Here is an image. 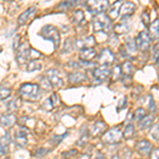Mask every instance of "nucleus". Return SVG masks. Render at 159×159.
<instances>
[{
	"mask_svg": "<svg viewBox=\"0 0 159 159\" xmlns=\"http://www.w3.org/2000/svg\"><path fill=\"white\" fill-rule=\"evenodd\" d=\"M19 92L22 98L28 101H35L40 98V88L37 84L25 83L20 86Z\"/></svg>",
	"mask_w": 159,
	"mask_h": 159,
	"instance_id": "obj_1",
	"label": "nucleus"
},
{
	"mask_svg": "<svg viewBox=\"0 0 159 159\" xmlns=\"http://www.w3.org/2000/svg\"><path fill=\"white\" fill-rule=\"evenodd\" d=\"M39 35L43 38L47 40H51L54 43V48H58L61 43V35H60V31L56 27L52 25H47L45 27H43V29L40 30Z\"/></svg>",
	"mask_w": 159,
	"mask_h": 159,
	"instance_id": "obj_2",
	"label": "nucleus"
},
{
	"mask_svg": "<svg viewBox=\"0 0 159 159\" xmlns=\"http://www.w3.org/2000/svg\"><path fill=\"white\" fill-rule=\"evenodd\" d=\"M92 25H93V30L96 32L99 31H103V32H107L110 29V25H111V20L108 17V15L104 14H99L96 15L92 21Z\"/></svg>",
	"mask_w": 159,
	"mask_h": 159,
	"instance_id": "obj_3",
	"label": "nucleus"
},
{
	"mask_svg": "<svg viewBox=\"0 0 159 159\" xmlns=\"http://www.w3.org/2000/svg\"><path fill=\"white\" fill-rule=\"evenodd\" d=\"M122 139V132L118 127H112L104 133L102 136V141L105 144H116Z\"/></svg>",
	"mask_w": 159,
	"mask_h": 159,
	"instance_id": "obj_4",
	"label": "nucleus"
},
{
	"mask_svg": "<svg viewBox=\"0 0 159 159\" xmlns=\"http://www.w3.org/2000/svg\"><path fill=\"white\" fill-rule=\"evenodd\" d=\"M89 12H91L94 15L104 14L109 9L108 1H88L86 3Z\"/></svg>",
	"mask_w": 159,
	"mask_h": 159,
	"instance_id": "obj_5",
	"label": "nucleus"
},
{
	"mask_svg": "<svg viewBox=\"0 0 159 159\" xmlns=\"http://www.w3.org/2000/svg\"><path fill=\"white\" fill-rule=\"evenodd\" d=\"M151 40H152V38H151L150 34L147 31H142V32L139 33L135 42L137 48H139L142 51H147L151 46Z\"/></svg>",
	"mask_w": 159,
	"mask_h": 159,
	"instance_id": "obj_6",
	"label": "nucleus"
},
{
	"mask_svg": "<svg viewBox=\"0 0 159 159\" xmlns=\"http://www.w3.org/2000/svg\"><path fill=\"white\" fill-rule=\"evenodd\" d=\"M115 54L111 52V50L108 49V48H105L101 51V53L99 54V57H98V61L99 64H101L102 66H110L115 63Z\"/></svg>",
	"mask_w": 159,
	"mask_h": 159,
	"instance_id": "obj_7",
	"label": "nucleus"
},
{
	"mask_svg": "<svg viewBox=\"0 0 159 159\" xmlns=\"http://www.w3.org/2000/svg\"><path fill=\"white\" fill-rule=\"evenodd\" d=\"M27 133L28 129L24 126H19V129L15 132L14 135V142L18 148H25L28 143V138H27Z\"/></svg>",
	"mask_w": 159,
	"mask_h": 159,
	"instance_id": "obj_8",
	"label": "nucleus"
},
{
	"mask_svg": "<svg viewBox=\"0 0 159 159\" xmlns=\"http://www.w3.org/2000/svg\"><path fill=\"white\" fill-rule=\"evenodd\" d=\"M30 49L31 48L29 47L28 43H21V45H20L18 50L16 51V60H17V63H18L19 65L25 63L27 60H29Z\"/></svg>",
	"mask_w": 159,
	"mask_h": 159,
	"instance_id": "obj_9",
	"label": "nucleus"
},
{
	"mask_svg": "<svg viewBox=\"0 0 159 159\" xmlns=\"http://www.w3.org/2000/svg\"><path fill=\"white\" fill-rule=\"evenodd\" d=\"M46 74L48 75L47 78L49 79L52 86L61 87L64 85V81H63V79L61 78L60 72H58L57 69H50V70H48L47 72H46Z\"/></svg>",
	"mask_w": 159,
	"mask_h": 159,
	"instance_id": "obj_10",
	"label": "nucleus"
},
{
	"mask_svg": "<svg viewBox=\"0 0 159 159\" xmlns=\"http://www.w3.org/2000/svg\"><path fill=\"white\" fill-rule=\"evenodd\" d=\"M110 73H111L110 69L108 67H105V66L97 67L92 70V75H93V78L96 80H98V81H100V82L106 80L110 75Z\"/></svg>",
	"mask_w": 159,
	"mask_h": 159,
	"instance_id": "obj_11",
	"label": "nucleus"
},
{
	"mask_svg": "<svg viewBox=\"0 0 159 159\" xmlns=\"http://www.w3.org/2000/svg\"><path fill=\"white\" fill-rule=\"evenodd\" d=\"M106 124L103 121H97L89 129V136L91 137H99V136H103L104 133L106 132Z\"/></svg>",
	"mask_w": 159,
	"mask_h": 159,
	"instance_id": "obj_12",
	"label": "nucleus"
},
{
	"mask_svg": "<svg viewBox=\"0 0 159 159\" xmlns=\"http://www.w3.org/2000/svg\"><path fill=\"white\" fill-rule=\"evenodd\" d=\"M136 10V6L133 2H125V3H122L121 7H120V15L123 19L127 18V17L132 16L135 13Z\"/></svg>",
	"mask_w": 159,
	"mask_h": 159,
	"instance_id": "obj_13",
	"label": "nucleus"
},
{
	"mask_svg": "<svg viewBox=\"0 0 159 159\" xmlns=\"http://www.w3.org/2000/svg\"><path fill=\"white\" fill-rule=\"evenodd\" d=\"M136 148H137L138 153L141 154V155H148V154H151V152H152L153 144L148 140H141L139 142H137Z\"/></svg>",
	"mask_w": 159,
	"mask_h": 159,
	"instance_id": "obj_14",
	"label": "nucleus"
},
{
	"mask_svg": "<svg viewBox=\"0 0 159 159\" xmlns=\"http://www.w3.org/2000/svg\"><path fill=\"white\" fill-rule=\"evenodd\" d=\"M96 43L93 36H87L81 39H78L75 42V47L78 49H86V48H92V46Z\"/></svg>",
	"mask_w": 159,
	"mask_h": 159,
	"instance_id": "obj_15",
	"label": "nucleus"
},
{
	"mask_svg": "<svg viewBox=\"0 0 159 159\" xmlns=\"http://www.w3.org/2000/svg\"><path fill=\"white\" fill-rule=\"evenodd\" d=\"M36 13V7H29L28 10H25L24 13L19 15L18 17V24L19 25H25L27 24L29 20L34 16V14Z\"/></svg>",
	"mask_w": 159,
	"mask_h": 159,
	"instance_id": "obj_16",
	"label": "nucleus"
},
{
	"mask_svg": "<svg viewBox=\"0 0 159 159\" xmlns=\"http://www.w3.org/2000/svg\"><path fill=\"white\" fill-rule=\"evenodd\" d=\"M97 55V51L94 48H86V49H82L80 52V58L81 61H90L92 58H94Z\"/></svg>",
	"mask_w": 159,
	"mask_h": 159,
	"instance_id": "obj_17",
	"label": "nucleus"
},
{
	"mask_svg": "<svg viewBox=\"0 0 159 159\" xmlns=\"http://www.w3.org/2000/svg\"><path fill=\"white\" fill-rule=\"evenodd\" d=\"M16 122H17V118L13 114H6L0 118V123H1L4 127H11Z\"/></svg>",
	"mask_w": 159,
	"mask_h": 159,
	"instance_id": "obj_18",
	"label": "nucleus"
},
{
	"mask_svg": "<svg viewBox=\"0 0 159 159\" xmlns=\"http://www.w3.org/2000/svg\"><path fill=\"white\" fill-rule=\"evenodd\" d=\"M153 122H154L153 115H147V116L144 118H142L140 121H138V124H139L140 129H148V127H150L151 125L153 124Z\"/></svg>",
	"mask_w": 159,
	"mask_h": 159,
	"instance_id": "obj_19",
	"label": "nucleus"
},
{
	"mask_svg": "<svg viewBox=\"0 0 159 159\" xmlns=\"http://www.w3.org/2000/svg\"><path fill=\"white\" fill-rule=\"evenodd\" d=\"M10 141H11V137H10L9 133H7L6 137L0 138V155H6L7 153V147H9Z\"/></svg>",
	"mask_w": 159,
	"mask_h": 159,
	"instance_id": "obj_20",
	"label": "nucleus"
},
{
	"mask_svg": "<svg viewBox=\"0 0 159 159\" xmlns=\"http://www.w3.org/2000/svg\"><path fill=\"white\" fill-rule=\"evenodd\" d=\"M86 79V75L82 72H72L69 74V81L72 84H79L84 82Z\"/></svg>",
	"mask_w": 159,
	"mask_h": 159,
	"instance_id": "obj_21",
	"label": "nucleus"
},
{
	"mask_svg": "<svg viewBox=\"0 0 159 159\" xmlns=\"http://www.w3.org/2000/svg\"><path fill=\"white\" fill-rule=\"evenodd\" d=\"M122 6V2L121 1H118L116 3H114V6L111 7V9L108 11V17L111 19H116L120 14V7Z\"/></svg>",
	"mask_w": 159,
	"mask_h": 159,
	"instance_id": "obj_22",
	"label": "nucleus"
},
{
	"mask_svg": "<svg viewBox=\"0 0 159 159\" xmlns=\"http://www.w3.org/2000/svg\"><path fill=\"white\" fill-rule=\"evenodd\" d=\"M150 28V36L151 38H158L159 37V19H156L148 25Z\"/></svg>",
	"mask_w": 159,
	"mask_h": 159,
	"instance_id": "obj_23",
	"label": "nucleus"
},
{
	"mask_svg": "<svg viewBox=\"0 0 159 159\" xmlns=\"http://www.w3.org/2000/svg\"><path fill=\"white\" fill-rule=\"evenodd\" d=\"M134 66L132 65L130 61H124L121 66V72L125 74V76H132L134 73Z\"/></svg>",
	"mask_w": 159,
	"mask_h": 159,
	"instance_id": "obj_24",
	"label": "nucleus"
},
{
	"mask_svg": "<svg viewBox=\"0 0 159 159\" xmlns=\"http://www.w3.org/2000/svg\"><path fill=\"white\" fill-rule=\"evenodd\" d=\"M21 105H22V100L20 98H15V99H13L11 102L7 103V107L10 111H14V110L19 109L20 107H21Z\"/></svg>",
	"mask_w": 159,
	"mask_h": 159,
	"instance_id": "obj_25",
	"label": "nucleus"
},
{
	"mask_svg": "<svg viewBox=\"0 0 159 159\" xmlns=\"http://www.w3.org/2000/svg\"><path fill=\"white\" fill-rule=\"evenodd\" d=\"M129 29H130L129 25L127 24V22H121V24L117 25L116 27H115V33H116L117 35H123L129 32Z\"/></svg>",
	"mask_w": 159,
	"mask_h": 159,
	"instance_id": "obj_26",
	"label": "nucleus"
},
{
	"mask_svg": "<svg viewBox=\"0 0 159 159\" xmlns=\"http://www.w3.org/2000/svg\"><path fill=\"white\" fill-rule=\"evenodd\" d=\"M134 134H135L134 124H133V123H129V124L126 125V127H125L124 133H123V137H124L125 139H130V138H133Z\"/></svg>",
	"mask_w": 159,
	"mask_h": 159,
	"instance_id": "obj_27",
	"label": "nucleus"
},
{
	"mask_svg": "<svg viewBox=\"0 0 159 159\" xmlns=\"http://www.w3.org/2000/svg\"><path fill=\"white\" fill-rule=\"evenodd\" d=\"M42 69V64L38 63L37 61H30L29 64L27 65V71L32 72V71H37Z\"/></svg>",
	"mask_w": 159,
	"mask_h": 159,
	"instance_id": "obj_28",
	"label": "nucleus"
},
{
	"mask_svg": "<svg viewBox=\"0 0 159 159\" xmlns=\"http://www.w3.org/2000/svg\"><path fill=\"white\" fill-rule=\"evenodd\" d=\"M12 89L9 86H4L1 85L0 86V100H6L7 98H9L11 96Z\"/></svg>",
	"mask_w": 159,
	"mask_h": 159,
	"instance_id": "obj_29",
	"label": "nucleus"
},
{
	"mask_svg": "<svg viewBox=\"0 0 159 159\" xmlns=\"http://www.w3.org/2000/svg\"><path fill=\"white\" fill-rule=\"evenodd\" d=\"M39 82H40V86L43 87L45 90H50V89H52V84H51V82L49 81V79L46 78V76H42V78L39 79Z\"/></svg>",
	"mask_w": 159,
	"mask_h": 159,
	"instance_id": "obj_30",
	"label": "nucleus"
},
{
	"mask_svg": "<svg viewBox=\"0 0 159 159\" xmlns=\"http://www.w3.org/2000/svg\"><path fill=\"white\" fill-rule=\"evenodd\" d=\"M150 136L153 138L154 140L159 141V124H155L151 127L150 130Z\"/></svg>",
	"mask_w": 159,
	"mask_h": 159,
	"instance_id": "obj_31",
	"label": "nucleus"
},
{
	"mask_svg": "<svg viewBox=\"0 0 159 159\" xmlns=\"http://www.w3.org/2000/svg\"><path fill=\"white\" fill-rule=\"evenodd\" d=\"M76 4H78V1H63L60 6H58V7L63 10H70L75 7Z\"/></svg>",
	"mask_w": 159,
	"mask_h": 159,
	"instance_id": "obj_32",
	"label": "nucleus"
},
{
	"mask_svg": "<svg viewBox=\"0 0 159 159\" xmlns=\"http://www.w3.org/2000/svg\"><path fill=\"white\" fill-rule=\"evenodd\" d=\"M84 20V12L82 10H76L73 14V21L75 24H80Z\"/></svg>",
	"mask_w": 159,
	"mask_h": 159,
	"instance_id": "obj_33",
	"label": "nucleus"
},
{
	"mask_svg": "<svg viewBox=\"0 0 159 159\" xmlns=\"http://www.w3.org/2000/svg\"><path fill=\"white\" fill-rule=\"evenodd\" d=\"M125 46H126V48H127V50H129V53H134L136 51V48H137V46H136V42L134 39H132V38H129V39L126 40Z\"/></svg>",
	"mask_w": 159,
	"mask_h": 159,
	"instance_id": "obj_34",
	"label": "nucleus"
},
{
	"mask_svg": "<svg viewBox=\"0 0 159 159\" xmlns=\"http://www.w3.org/2000/svg\"><path fill=\"white\" fill-rule=\"evenodd\" d=\"M42 57V53L38 52L37 50L33 49V48H31L30 49V53H29V60L30 61H37L38 58Z\"/></svg>",
	"mask_w": 159,
	"mask_h": 159,
	"instance_id": "obj_35",
	"label": "nucleus"
},
{
	"mask_svg": "<svg viewBox=\"0 0 159 159\" xmlns=\"http://www.w3.org/2000/svg\"><path fill=\"white\" fill-rule=\"evenodd\" d=\"M42 108L45 110V111H51L53 108H54V105H53L52 101H51V99H47L45 102L43 103L42 105Z\"/></svg>",
	"mask_w": 159,
	"mask_h": 159,
	"instance_id": "obj_36",
	"label": "nucleus"
},
{
	"mask_svg": "<svg viewBox=\"0 0 159 159\" xmlns=\"http://www.w3.org/2000/svg\"><path fill=\"white\" fill-rule=\"evenodd\" d=\"M145 116H147V112H145V110L144 108H138L137 110L135 111V119L137 120V121H140L142 118H144Z\"/></svg>",
	"mask_w": 159,
	"mask_h": 159,
	"instance_id": "obj_37",
	"label": "nucleus"
},
{
	"mask_svg": "<svg viewBox=\"0 0 159 159\" xmlns=\"http://www.w3.org/2000/svg\"><path fill=\"white\" fill-rule=\"evenodd\" d=\"M50 152V150H48V148H37L36 151H35V156L36 157H43V156L47 155L48 153Z\"/></svg>",
	"mask_w": 159,
	"mask_h": 159,
	"instance_id": "obj_38",
	"label": "nucleus"
},
{
	"mask_svg": "<svg viewBox=\"0 0 159 159\" xmlns=\"http://www.w3.org/2000/svg\"><path fill=\"white\" fill-rule=\"evenodd\" d=\"M88 136L89 134L87 132L84 133V135L83 136H81V138H80V140L78 141V144H81V147H83L84 144L88 141Z\"/></svg>",
	"mask_w": 159,
	"mask_h": 159,
	"instance_id": "obj_39",
	"label": "nucleus"
},
{
	"mask_svg": "<svg viewBox=\"0 0 159 159\" xmlns=\"http://www.w3.org/2000/svg\"><path fill=\"white\" fill-rule=\"evenodd\" d=\"M141 20H142V22L147 25V27L150 25V16H148V14L147 12L142 13V15H141Z\"/></svg>",
	"mask_w": 159,
	"mask_h": 159,
	"instance_id": "obj_40",
	"label": "nucleus"
},
{
	"mask_svg": "<svg viewBox=\"0 0 159 159\" xmlns=\"http://www.w3.org/2000/svg\"><path fill=\"white\" fill-rule=\"evenodd\" d=\"M20 36L19 35H17L16 37L14 38V40H13V50H18V48L20 47Z\"/></svg>",
	"mask_w": 159,
	"mask_h": 159,
	"instance_id": "obj_41",
	"label": "nucleus"
},
{
	"mask_svg": "<svg viewBox=\"0 0 159 159\" xmlns=\"http://www.w3.org/2000/svg\"><path fill=\"white\" fill-rule=\"evenodd\" d=\"M150 159H159V148H153L150 155Z\"/></svg>",
	"mask_w": 159,
	"mask_h": 159,
	"instance_id": "obj_42",
	"label": "nucleus"
},
{
	"mask_svg": "<svg viewBox=\"0 0 159 159\" xmlns=\"http://www.w3.org/2000/svg\"><path fill=\"white\" fill-rule=\"evenodd\" d=\"M50 99H51V101H52L53 105H54V107L58 104V102H60V98H58V96L56 93H53L52 96L50 97Z\"/></svg>",
	"mask_w": 159,
	"mask_h": 159,
	"instance_id": "obj_43",
	"label": "nucleus"
},
{
	"mask_svg": "<svg viewBox=\"0 0 159 159\" xmlns=\"http://www.w3.org/2000/svg\"><path fill=\"white\" fill-rule=\"evenodd\" d=\"M150 109L151 110H155L156 107H155V104H154V101H153V98L150 97Z\"/></svg>",
	"mask_w": 159,
	"mask_h": 159,
	"instance_id": "obj_44",
	"label": "nucleus"
},
{
	"mask_svg": "<svg viewBox=\"0 0 159 159\" xmlns=\"http://www.w3.org/2000/svg\"><path fill=\"white\" fill-rule=\"evenodd\" d=\"M94 159H105V156L103 155V154H101V153H99L98 155H97V157L94 158Z\"/></svg>",
	"mask_w": 159,
	"mask_h": 159,
	"instance_id": "obj_45",
	"label": "nucleus"
},
{
	"mask_svg": "<svg viewBox=\"0 0 159 159\" xmlns=\"http://www.w3.org/2000/svg\"><path fill=\"white\" fill-rule=\"evenodd\" d=\"M154 51H155V52H158L159 51V40H158V43L155 45V47H154Z\"/></svg>",
	"mask_w": 159,
	"mask_h": 159,
	"instance_id": "obj_46",
	"label": "nucleus"
},
{
	"mask_svg": "<svg viewBox=\"0 0 159 159\" xmlns=\"http://www.w3.org/2000/svg\"><path fill=\"white\" fill-rule=\"evenodd\" d=\"M156 63H157V64H159V56H158L157 58H156Z\"/></svg>",
	"mask_w": 159,
	"mask_h": 159,
	"instance_id": "obj_47",
	"label": "nucleus"
},
{
	"mask_svg": "<svg viewBox=\"0 0 159 159\" xmlns=\"http://www.w3.org/2000/svg\"><path fill=\"white\" fill-rule=\"evenodd\" d=\"M61 159H66V158H61Z\"/></svg>",
	"mask_w": 159,
	"mask_h": 159,
	"instance_id": "obj_48",
	"label": "nucleus"
},
{
	"mask_svg": "<svg viewBox=\"0 0 159 159\" xmlns=\"http://www.w3.org/2000/svg\"><path fill=\"white\" fill-rule=\"evenodd\" d=\"M7 159H10V158H7Z\"/></svg>",
	"mask_w": 159,
	"mask_h": 159,
	"instance_id": "obj_49",
	"label": "nucleus"
},
{
	"mask_svg": "<svg viewBox=\"0 0 159 159\" xmlns=\"http://www.w3.org/2000/svg\"><path fill=\"white\" fill-rule=\"evenodd\" d=\"M158 71H159V70H158Z\"/></svg>",
	"mask_w": 159,
	"mask_h": 159,
	"instance_id": "obj_50",
	"label": "nucleus"
}]
</instances>
